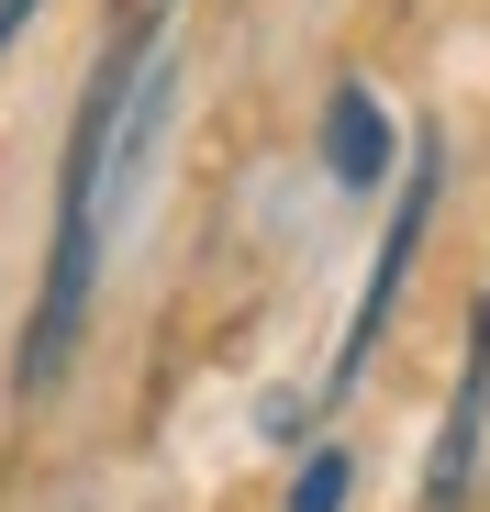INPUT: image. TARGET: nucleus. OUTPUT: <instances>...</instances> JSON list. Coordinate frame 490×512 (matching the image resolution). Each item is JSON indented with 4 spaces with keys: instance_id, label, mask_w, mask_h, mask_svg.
I'll use <instances>...</instances> for the list:
<instances>
[{
    "instance_id": "f257e3e1",
    "label": "nucleus",
    "mask_w": 490,
    "mask_h": 512,
    "mask_svg": "<svg viewBox=\"0 0 490 512\" xmlns=\"http://www.w3.org/2000/svg\"><path fill=\"white\" fill-rule=\"evenodd\" d=\"M156 45H168V23L145 12V23L90 67V90H78V123H67V156H56V245H45V290H34L23 357H12L23 401H45V390L67 379V357H78V323H90V290H101V234H112V212H101V167H112V134H123V112H134V90H145Z\"/></svg>"
},
{
    "instance_id": "f03ea898",
    "label": "nucleus",
    "mask_w": 490,
    "mask_h": 512,
    "mask_svg": "<svg viewBox=\"0 0 490 512\" xmlns=\"http://www.w3.org/2000/svg\"><path fill=\"white\" fill-rule=\"evenodd\" d=\"M435 201H446V145H435V134H413V179H401V212H390V234H379V268H368V290H357L346 357H335V390L368 368V346L390 334V312H401V279H413V256H424V234H435Z\"/></svg>"
},
{
    "instance_id": "20e7f679",
    "label": "nucleus",
    "mask_w": 490,
    "mask_h": 512,
    "mask_svg": "<svg viewBox=\"0 0 490 512\" xmlns=\"http://www.w3.org/2000/svg\"><path fill=\"white\" fill-rule=\"evenodd\" d=\"M390 156H401L390 101L368 90V78H335V101H323V179H335V190H379Z\"/></svg>"
},
{
    "instance_id": "423d86ee",
    "label": "nucleus",
    "mask_w": 490,
    "mask_h": 512,
    "mask_svg": "<svg viewBox=\"0 0 490 512\" xmlns=\"http://www.w3.org/2000/svg\"><path fill=\"white\" fill-rule=\"evenodd\" d=\"M346 490H357V457H346V446H323V457H301L290 512H346Z\"/></svg>"
},
{
    "instance_id": "6e6552de",
    "label": "nucleus",
    "mask_w": 490,
    "mask_h": 512,
    "mask_svg": "<svg viewBox=\"0 0 490 512\" xmlns=\"http://www.w3.org/2000/svg\"><path fill=\"white\" fill-rule=\"evenodd\" d=\"M45 12V0H0V45H23V23Z\"/></svg>"
},
{
    "instance_id": "7ed1b4c3",
    "label": "nucleus",
    "mask_w": 490,
    "mask_h": 512,
    "mask_svg": "<svg viewBox=\"0 0 490 512\" xmlns=\"http://www.w3.org/2000/svg\"><path fill=\"white\" fill-rule=\"evenodd\" d=\"M479 435H490V301H468V368H457V401H446L435 457H424V512H468Z\"/></svg>"
},
{
    "instance_id": "39448f33",
    "label": "nucleus",
    "mask_w": 490,
    "mask_h": 512,
    "mask_svg": "<svg viewBox=\"0 0 490 512\" xmlns=\"http://www.w3.org/2000/svg\"><path fill=\"white\" fill-rule=\"evenodd\" d=\"M168 112H179V56L156 45L145 90H134V112H123V156H112V223L145 201V179H156V145H168Z\"/></svg>"
},
{
    "instance_id": "0eeeda50",
    "label": "nucleus",
    "mask_w": 490,
    "mask_h": 512,
    "mask_svg": "<svg viewBox=\"0 0 490 512\" xmlns=\"http://www.w3.org/2000/svg\"><path fill=\"white\" fill-rule=\"evenodd\" d=\"M323 401L312 390H268V412H257V435H301V423H312Z\"/></svg>"
}]
</instances>
